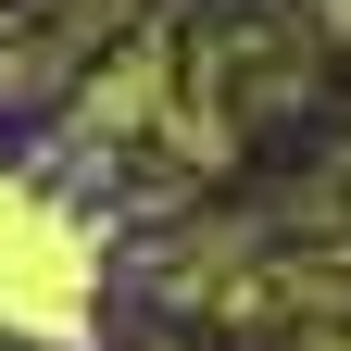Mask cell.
Returning a JSON list of instances; mask_svg holds the SVG:
<instances>
[{
    "mask_svg": "<svg viewBox=\"0 0 351 351\" xmlns=\"http://www.w3.org/2000/svg\"><path fill=\"white\" fill-rule=\"evenodd\" d=\"M0 326H25V339L88 326V239L13 176H0Z\"/></svg>",
    "mask_w": 351,
    "mask_h": 351,
    "instance_id": "1",
    "label": "cell"
}]
</instances>
